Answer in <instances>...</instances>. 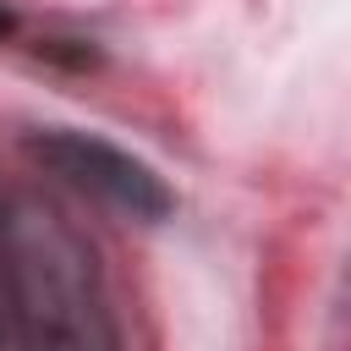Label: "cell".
<instances>
[{"label":"cell","mask_w":351,"mask_h":351,"mask_svg":"<svg viewBox=\"0 0 351 351\" xmlns=\"http://www.w3.org/2000/svg\"><path fill=\"white\" fill-rule=\"evenodd\" d=\"M0 280L22 351H115L93 252L60 214L38 203L11 208L0 225Z\"/></svg>","instance_id":"obj_1"},{"label":"cell","mask_w":351,"mask_h":351,"mask_svg":"<svg viewBox=\"0 0 351 351\" xmlns=\"http://www.w3.org/2000/svg\"><path fill=\"white\" fill-rule=\"evenodd\" d=\"M27 148H33V159H38L44 170H55L66 186L99 197L104 208H115V214H126V219H165L170 203H176L170 186L154 176V165L132 159L126 148H115V143H104V137L55 126V132H38Z\"/></svg>","instance_id":"obj_2"},{"label":"cell","mask_w":351,"mask_h":351,"mask_svg":"<svg viewBox=\"0 0 351 351\" xmlns=\"http://www.w3.org/2000/svg\"><path fill=\"white\" fill-rule=\"evenodd\" d=\"M11 27H16V16H11V11H5V5H0V38H5V33H11Z\"/></svg>","instance_id":"obj_3"}]
</instances>
